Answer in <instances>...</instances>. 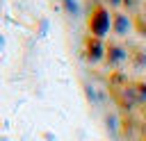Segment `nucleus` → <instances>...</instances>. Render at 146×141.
<instances>
[{"instance_id":"nucleus-1","label":"nucleus","mask_w":146,"mask_h":141,"mask_svg":"<svg viewBox=\"0 0 146 141\" xmlns=\"http://www.w3.org/2000/svg\"><path fill=\"white\" fill-rule=\"evenodd\" d=\"M87 32L91 36H98V39H105L112 32V11L103 2L91 7V11L87 16Z\"/></svg>"},{"instance_id":"nucleus-2","label":"nucleus","mask_w":146,"mask_h":141,"mask_svg":"<svg viewBox=\"0 0 146 141\" xmlns=\"http://www.w3.org/2000/svg\"><path fill=\"white\" fill-rule=\"evenodd\" d=\"M80 55H82V57H84L89 64L105 61V55H107V43H105V39H98V36H91V34H87V36L82 39Z\"/></svg>"},{"instance_id":"nucleus-3","label":"nucleus","mask_w":146,"mask_h":141,"mask_svg":"<svg viewBox=\"0 0 146 141\" xmlns=\"http://www.w3.org/2000/svg\"><path fill=\"white\" fill-rule=\"evenodd\" d=\"M125 57H128V55H125V48H123V45H119V43H107V55H105V61H107V64L116 66V64H121Z\"/></svg>"},{"instance_id":"nucleus-4","label":"nucleus","mask_w":146,"mask_h":141,"mask_svg":"<svg viewBox=\"0 0 146 141\" xmlns=\"http://www.w3.org/2000/svg\"><path fill=\"white\" fill-rule=\"evenodd\" d=\"M135 102H146V80H132L130 82Z\"/></svg>"},{"instance_id":"nucleus-5","label":"nucleus","mask_w":146,"mask_h":141,"mask_svg":"<svg viewBox=\"0 0 146 141\" xmlns=\"http://www.w3.org/2000/svg\"><path fill=\"white\" fill-rule=\"evenodd\" d=\"M112 30H114L116 34H125V32L130 30V20H128V16H123V14L112 16Z\"/></svg>"},{"instance_id":"nucleus-6","label":"nucleus","mask_w":146,"mask_h":141,"mask_svg":"<svg viewBox=\"0 0 146 141\" xmlns=\"http://www.w3.org/2000/svg\"><path fill=\"white\" fill-rule=\"evenodd\" d=\"M139 132H141V141H146V123L141 125V130H139Z\"/></svg>"}]
</instances>
